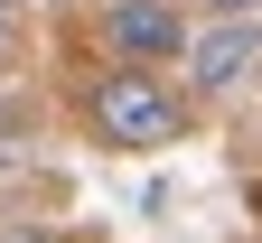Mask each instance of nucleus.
I'll return each mask as SVG.
<instances>
[{"label": "nucleus", "mask_w": 262, "mask_h": 243, "mask_svg": "<svg viewBox=\"0 0 262 243\" xmlns=\"http://www.w3.org/2000/svg\"><path fill=\"white\" fill-rule=\"evenodd\" d=\"M84 122H94V141H113V150H169L187 131V94L159 75V65H103V75L84 84Z\"/></svg>", "instance_id": "obj_1"}, {"label": "nucleus", "mask_w": 262, "mask_h": 243, "mask_svg": "<svg viewBox=\"0 0 262 243\" xmlns=\"http://www.w3.org/2000/svg\"><path fill=\"white\" fill-rule=\"evenodd\" d=\"M0 56H10V19H0Z\"/></svg>", "instance_id": "obj_6"}, {"label": "nucleus", "mask_w": 262, "mask_h": 243, "mask_svg": "<svg viewBox=\"0 0 262 243\" xmlns=\"http://www.w3.org/2000/svg\"><path fill=\"white\" fill-rule=\"evenodd\" d=\"M262 65V19H215L206 38H187V84L196 94H234Z\"/></svg>", "instance_id": "obj_3"}, {"label": "nucleus", "mask_w": 262, "mask_h": 243, "mask_svg": "<svg viewBox=\"0 0 262 243\" xmlns=\"http://www.w3.org/2000/svg\"><path fill=\"white\" fill-rule=\"evenodd\" d=\"M0 243H56L47 225H0Z\"/></svg>", "instance_id": "obj_5"}, {"label": "nucleus", "mask_w": 262, "mask_h": 243, "mask_svg": "<svg viewBox=\"0 0 262 243\" xmlns=\"http://www.w3.org/2000/svg\"><path fill=\"white\" fill-rule=\"evenodd\" d=\"M196 10H215V19H262V0H196Z\"/></svg>", "instance_id": "obj_4"}, {"label": "nucleus", "mask_w": 262, "mask_h": 243, "mask_svg": "<svg viewBox=\"0 0 262 243\" xmlns=\"http://www.w3.org/2000/svg\"><path fill=\"white\" fill-rule=\"evenodd\" d=\"M94 38H103L113 65H178L187 56V10L178 0H103Z\"/></svg>", "instance_id": "obj_2"}]
</instances>
